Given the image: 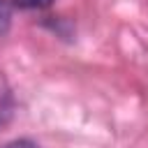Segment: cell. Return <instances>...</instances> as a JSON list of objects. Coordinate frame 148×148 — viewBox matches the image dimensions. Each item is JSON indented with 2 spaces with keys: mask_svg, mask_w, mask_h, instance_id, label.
I'll list each match as a JSON object with an SVG mask.
<instances>
[{
  "mask_svg": "<svg viewBox=\"0 0 148 148\" xmlns=\"http://www.w3.org/2000/svg\"><path fill=\"white\" fill-rule=\"evenodd\" d=\"M5 116H7V106H5V102H2V95H0V123L5 120Z\"/></svg>",
  "mask_w": 148,
  "mask_h": 148,
  "instance_id": "obj_4",
  "label": "cell"
},
{
  "mask_svg": "<svg viewBox=\"0 0 148 148\" xmlns=\"http://www.w3.org/2000/svg\"><path fill=\"white\" fill-rule=\"evenodd\" d=\"M2 148H39L35 141H30V139H16V141H9L7 146H2Z\"/></svg>",
  "mask_w": 148,
  "mask_h": 148,
  "instance_id": "obj_3",
  "label": "cell"
},
{
  "mask_svg": "<svg viewBox=\"0 0 148 148\" xmlns=\"http://www.w3.org/2000/svg\"><path fill=\"white\" fill-rule=\"evenodd\" d=\"M9 18H12V14H9V5H7L5 0H0V35L7 32V28H9Z\"/></svg>",
  "mask_w": 148,
  "mask_h": 148,
  "instance_id": "obj_2",
  "label": "cell"
},
{
  "mask_svg": "<svg viewBox=\"0 0 148 148\" xmlns=\"http://www.w3.org/2000/svg\"><path fill=\"white\" fill-rule=\"evenodd\" d=\"M53 0H12V5L18 7V9H44Z\"/></svg>",
  "mask_w": 148,
  "mask_h": 148,
  "instance_id": "obj_1",
  "label": "cell"
}]
</instances>
